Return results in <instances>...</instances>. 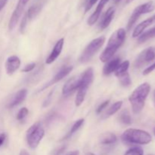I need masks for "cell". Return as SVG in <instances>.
Segmentation results:
<instances>
[{
	"instance_id": "31",
	"label": "cell",
	"mask_w": 155,
	"mask_h": 155,
	"mask_svg": "<svg viewBox=\"0 0 155 155\" xmlns=\"http://www.w3.org/2000/svg\"><path fill=\"white\" fill-rule=\"evenodd\" d=\"M27 20H28V18H27V15L24 17V18L22 19V21H21V27H20V30H21V33H24V30H25L26 26H27Z\"/></svg>"
},
{
	"instance_id": "37",
	"label": "cell",
	"mask_w": 155,
	"mask_h": 155,
	"mask_svg": "<svg viewBox=\"0 0 155 155\" xmlns=\"http://www.w3.org/2000/svg\"><path fill=\"white\" fill-rule=\"evenodd\" d=\"M19 155H30V154H29L28 151H27V150L22 149V150H21V151H20Z\"/></svg>"
},
{
	"instance_id": "9",
	"label": "cell",
	"mask_w": 155,
	"mask_h": 155,
	"mask_svg": "<svg viewBox=\"0 0 155 155\" xmlns=\"http://www.w3.org/2000/svg\"><path fill=\"white\" fill-rule=\"evenodd\" d=\"M80 83H81V80H80V77H77V78H71V80H68L64 86H63L62 89V94L64 96H68V95L72 94L74 91L77 90L80 88Z\"/></svg>"
},
{
	"instance_id": "10",
	"label": "cell",
	"mask_w": 155,
	"mask_h": 155,
	"mask_svg": "<svg viewBox=\"0 0 155 155\" xmlns=\"http://www.w3.org/2000/svg\"><path fill=\"white\" fill-rule=\"evenodd\" d=\"M64 44V38H61L58 41H57V42L54 45V48H52L51 53H50L48 57L46 58V61H45V63L47 64H52L59 57V55L61 53L62 49H63Z\"/></svg>"
},
{
	"instance_id": "15",
	"label": "cell",
	"mask_w": 155,
	"mask_h": 155,
	"mask_svg": "<svg viewBox=\"0 0 155 155\" xmlns=\"http://www.w3.org/2000/svg\"><path fill=\"white\" fill-rule=\"evenodd\" d=\"M27 95V90L26 89H22L17 92L12 98L8 104L9 108H12L16 106L19 105L26 99Z\"/></svg>"
},
{
	"instance_id": "36",
	"label": "cell",
	"mask_w": 155,
	"mask_h": 155,
	"mask_svg": "<svg viewBox=\"0 0 155 155\" xmlns=\"http://www.w3.org/2000/svg\"><path fill=\"white\" fill-rule=\"evenodd\" d=\"M79 154H80L79 151H70V152L67 153L65 155H79Z\"/></svg>"
},
{
	"instance_id": "21",
	"label": "cell",
	"mask_w": 155,
	"mask_h": 155,
	"mask_svg": "<svg viewBox=\"0 0 155 155\" xmlns=\"http://www.w3.org/2000/svg\"><path fill=\"white\" fill-rule=\"evenodd\" d=\"M84 122H85V120L83 119V118L76 121V122L73 124V126L71 127V129L70 130V131L68 132V134L64 137V139H62V140H65V139H69V138H71V136H72L77 131V130H80V128L83 125Z\"/></svg>"
},
{
	"instance_id": "17",
	"label": "cell",
	"mask_w": 155,
	"mask_h": 155,
	"mask_svg": "<svg viewBox=\"0 0 155 155\" xmlns=\"http://www.w3.org/2000/svg\"><path fill=\"white\" fill-rule=\"evenodd\" d=\"M120 64V58H114L106 62L104 68H103V74L105 76H108L114 72L119 64Z\"/></svg>"
},
{
	"instance_id": "40",
	"label": "cell",
	"mask_w": 155,
	"mask_h": 155,
	"mask_svg": "<svg viewBox=\"0 0 155 155\" xmlns=\"http://www.w3.org/2000/svg\"><path fill=\"white\" fill-rule=\"evenodd\" d=\"M154 105H155V90L154 92Z\"/></svg>"
},
{
	"instance_id": "33",
	"label": "cell",
	"mask_w": 155,
	"mask_h": 155,
	"mask_svg": "<svg viewBox=\"0 0 155 155\" xmlns=\"http://www.w3.org/2000/svg\"><path fill=\"white\" fill-rule=\"evenodd\" d=\"M65 149H66V146L65 145H62V146H61L60 148H58V149H56L54 151V154L53 155H61L64 151Z\"/></svg>"
},
{
	"instance_id": "5",
	"label": "cell",
	"mask_w": 155,
	"mask_h": 155,
	"mask_svg": "<svg viewBox=\"0 0 155 155\" xmlns=\"http://www.w3.org/2000/svg\"><path fill=\"white\" fill-rule=\"evenodd\" d=\"M105 42V37L104 36H100L91 41L85 49L83 50V53L81 54L80 58V61L84 64L89 61L92 58L94 55L98 52V50L102 47Z\"/></svg>"
},
{
	"instance_id": "12",
	"label": "cell",
	"mask_w": 155,
	"mask_h": 155,
	"mask_svg": "<svg viewBox=\"0 0 155 155\" xmlns=\"http://www.w3.org/2000/svg\"><path fill=\"white\" fill-rule=\"evenodd\" d=\"M154 23H155V15H153V16L150 17V18H148V19L145 20V21L141 22L139 24H138V25L136 27V28H135L134 31H133V36L134 38L139 37V36L143 33L144 30H145L147 27L152 25V24H154Z\"/></svg>"
},
{
	"instance_id": "27",
	"label": "cell",
	"mask_w": 155,
	"mask_h": 155,
	"mask_svg": "<svg viewBox=\"0 0 155 155\" xmlns=\"http://www.w3.org/2000/svg\"><path fill=\"white\" fill-rule=\"evenodd\" d=\"M28 113H29V110L27 108V107H22V108L20 109V110L18 111V113L17 114V120L19 121H21L25 119L26 117L28 115Z\"/></svg>"
},
{
	"instance_id": "22",
	"label": "cell",
	"mask_w": 155,
	"mask_h": 155,
	"mask_svg": "<svg viewBox=\"0 0 155 155\" xmlns=\"http://www.w3.org/2000/svg\"><path fill=\"white\" fill-rule=\"evenodd\" d=\"M130 63L129 61H124V62L120 64L119 66L116 69V71H114L115 76L117 77H119L120 76H122L123 74H126L127 72V71H128L129 68H130Z\"/></svg>"
},
{
	"instance_id": "29",
	"label": "cell",
	"mask_w": 155,
	"mask_h": 155,
	"mask_svg": "<svg viewBox=\"0 0 155 155\" xmlns=\"http://www.w3.org/2000/svg\"><path fill=\"white\" fill-rule=\"evenodd\" d=\"M98 1V0H86V5H85V12H89Z\"/></svg>"
},
{
	"instance_id": "19",
	"label": "cell",
	"mask_w": 155,
	"mask_h": 155,
	"mask_svg": "<svg viewBox=\"0 0 155 155\" xmlns=\"http://www.w3.org/2000/svg\"><path fill=\"white\" fill-rule=\"evenodd\" d=\"M123 105V101H119L115 102L114 104H113L112 105H110V107L107 108V110H106V112L104 113V119H106V118L110 117V116L114 115V114H116L120 109L121 108Z\"/></svg>"
},
{
	"instance_id": "34",
	"label": "cell",
	"mask_w": 155,
	"mask_h": 155,
	"mask_svg": "<svg viewBox=\"0 0 155 155\" xmlns=\"http://www.w3.org/2000/svg\"><path fill=\"white\" fill-rule=\"evenodd\" d=\"M6 136L5 133H0V147L4 144L5 141Z\"/></svg>"
},
{
	"instance_id": "41",
	"label": "cell",
	"mask_w": 155,
	"mask_h": 155,
	"mask_svg": "<svg viewBox=\"0 0 155 155\" xmlns=\"http://www.w3.org/2000/svg\"><path fill=\"white\" fill-rule=\"evenodd\" d=\"M133 0H127V3H130V2H132Z\"/></svg>"
},
{
	"instance_id": "1",
	"label": "cell",
	"mask_w": 155,
	"mask_h": 155,
	"mask_svg": "<svg viewBox=\"0 0 155 155\" xmlns=\"http://www.w3.org/2000/svg\"><path fill=\"white\" fill-rule=\"evenodd\" d=\"M126 39V30L120 28L114 32L110 37L109 38L107 45L100 55V61L106 63L112 58L115 53L117 52L120 47L124 44Z\"/></svg>"
},
{
	"instance_id": "28",
	"label": "cell",
	"mask_w": 155,
	"mask_h": 155,
	"mask_svg": "<svg viewBox=\"0 0 155 155\" xmlns=\"http://www.w3.org/2000/svg\"><path fill=\"white\" fill-rule=\"evenodd\" d=\"M109 102H110V101H109V100H106V101L101 102V104H100L99 106L97 107V110H96L97 113L98 114L101 113V112H102L103 110H104V109L107 107V105L109 104Z\"/></svg>"
},
{
	"instance_id": "42",
	"label": "cell",
	"mask_w": 155,
	"mask_h": 155,
	"mask_svg": "<svg viewBox=\"0 0 155 155\" xmlns=\"http://www.w3.org/2000/svg\"><path fill=\"white\" fill-rule=\"evenodd\" d=\"M154 136H155V128H154Z\"/></svg>"
},
{
	"instance_id": "4",
	"label": "cell",
	"mask_w": 155,
	"mask_h": 155,
	"mask_svg": "<svg viewBox=\"0 0 155 155\" xmlns=\"http://www.w3.org/2000/svg\"><path fill=\"white\" fill-rule=\"evenodd\" d=\"M45 136V130L39 122L33 124L27 130L26 139L28 146L32 149H35L39 145Z\"/></svg>"
},
{
	"instance_id": "20",
	"label": "cell",
	"mask_w": 155,
	"mask_h": 155,
	"mask_svg": "<svg viewBox=\"0 0 155 155\" xmlns=\"http://www.w3.org/2000/svg\"><path fill=\"white\" fill-rule=\"evenodd\" d=\"M155 37V27L149 29L147 31L142 33L140 36L138 38V42L139 43H143V42H146V41L149 40V39H152Z\"/></svg>"
},
{
	"instance_id": "25",
	"label": "cell",
	"mask_w": 155,
	"mask_h": 155,
	"mask_svg": "<svg viewBox=\"0 0 155 155\" xmlns=\"http://www.w3.org/2000/svg\"><path fill=\"white\" fill-rule=\"evenodd\" d=\"M40 9L41 7L39 5H34L31 6L28 9L27 13V16L28 18V19H33V18H35L38 15Z\"/></svg>"
},
{
	"instance_id": "38",
	"label": "cell",
	"mask_w": 155,
	"mask_h": 155,
	"mask_svg": "<svg viewBox=\"0 0 155 155\" xmlns=\"http://www.w3.org/2000/svg\"><path fill=\"white\" fill-rule=\"evenodd\" d=\"M19 1L21 2H22L23 4L24 5H27V2H28L30 1V0H19Z\"/></svg>"
},
{
	"instance_id": "35",
	"label": "cell",
	"mask_w": 155,
	"mask_h": 155,
	"mask_svg": "<svg viewBox=\"0 0 155 155\" xmlns=\"http://www.w3.org/2000/svg\"><path fill=\"white\" fill-rule=\"evenodd\" d=\"M8 0H0V12L4 8V7L8 3Z\"/></svg>"
},
{
	"instance_id": "18",
	"label": "cell",
	"mask_w": 155,
	"mask_h": 155,
	"mask_svg": "<svg viewBox=\"0 0 155 155\" xmlns=\"http://www.w3.org/2000/svg\"><path fill=\"white\" fill-rule=\"evenodd\" d=\"M117 141V137L113 133H103L100 138V142L102 145H109L115 144Z\"/></svg>"
},
{
	"instance_id": "30",
	"label": "cell",
	"mask_w": 155,
	"mask_h": 155,
	"mask_svg": "<svg viewBox=\"0 0 155 155\" xmlns=\"http://www.w3.org/2000/svg\"><path fill=\"white\" fill-rule=\"evenodd\" d=\"M35 67H36V64L35 63L29 64L26 65V66L24 67V69H22V71H22V72H25V73L30 72V71H32L33 69H34Z\"/></svg>"
},
{
	"instance_id": "32",
	"label": "cell",
	"mask_w": 155,
	"mask_h": 155,
	"mask_svg": "<svg viewBox=\"0 0 155 155\" xmlns=\"http://www.w3.org/2000/svg\"><path fill=\"white\" fill-rule=\"evenodd\" d=\"M154 70H155V61L152 64L150 65L149 67H148V68H147L144 71L143 75H145V76L148 75V74H151V72H153V71H154Z\"/></svg>"
},
{
	"instance_id": "16",
	"label": "cell",
	"mask_w": 155,
	"mask_h": 155,
	"mask_svg": "<svg viewBox=\"0 0 155 155\" xmlns=\"http://www.w3.org/2000/svg\"><path fill=\"white\" fill-rule=\"evenodd\" d=\"M89 86H90V85L83 83L81 81L80 88L77 89V96H76L75 98V104L77 107H79V106L81 105L83 101H84L86 93H87L88 89H89Z\"/></svg>"
},
{
	"instance_id": "23",
	"label": "cell",
	"mask_w": 155,
	"mask_h": 155,
	"mask_svg": "<svg viewBox=\"0 0 155 155\" xmlns=\"http://www.w3.org/2000/svg\"><path fill=\"white\" fill-rule=\"evenodd\" d=\"M118 120L120 123L125 125H130L132 124V118L130 114V112L127 110H124L120 113L118 116Z\"/></svg>"
},
{
	"instance_id": "13",
	"label": "cell",
	"mask_w": 155,
	"mask_h": 155,
	"mask_svg": "<svg viewBox=\"0 0 155 155\" xmlns=\"http://www.w3.org/2000/svg\"><path fill=\"white\" fill-rule=\"evenodd\" d=\"M115 14V8L114 7H110L106 11L105 13L103 15L102 18H101V21L99 23V29L100 30H104L107 28L110 24L111 23L112 20H113Z\"/></svg>"
},
{
	"instance_id": "2",
	"label": "cell",
	"mask_w": 155,
	"mask_h": 155,
	"mask_svg": "<svg viewBox=\"0 0 155 155\" xmlns=\"http://www.w3.org/2000/svg\"><path fill=\"white\" fill-rule=\"evenodd\" d=\"M151 91V86L148 83H143L139 85L129 97L133 113L139 114L143 110L145 101Z\"/></svg>"
},
{
	"instance_id": "3",
	"label": "cell",
	"mask_w": 155,
	"mask_h": 155,
	"mask_svg": "<svg viewBox=\"0 0 155 155\" xmlns=\"http://www.w3.org/2000/svg\"><path fill=\"white\" fill-rule=\"evenodd\" d=\"M121 141L125 145H148L152 141L151 134L139 129L130 128L121 135Z\"/></svg>"
},
{
	"instance_id": "8",
	"label": "cell",
	"mask_w": 155,
	"mask_h": 155,
	"mask_svg": "<svg viewBox=\"0 0 155 155\" xmlns=\"http://www.w3.org/2000/svg\"><path fill=\"white\" fill-rule=\"evenodd\" d=\"M72 71H73V66L63 67V68H62L61 69H60V71H59L55 75H54V77L40 89V91L45 90V89H47V88L50 87V86H53V85L55 84V83H58V82L61 81L62 79H64L65 77H67V76H68Z\"/></svg>"
},
{
	"instance_id": "24",
	"label": "cell",
	"mask_w": 155,
	"mask_h": 155,
	"mask_svg": "<svg viewBox=\"0 0 155 155\" xmlns=\"http://www.w3.org/2000/svg\"><path fill=\"white\" fill-rule=\"evenodd\" d=\"M118 78H119L120 83L121 86H124V87H128V86H130L131 85L132 80L128 72L123 74L122 76L119 77Z\"/></svg>"
},
{
	"instance_id": "14",
	"label": "cell",
	"mask_w": 155,
	"mask_h": 155,
	"mask_svg": "<svg viewBox=\"0 0 155 155\" xmlns=\"http://www.w3.org/2000/svg\"><path fill=\"white\" fill-rule=\"evenodd\" d=\"M109 1H110V0H100V2H98L95 12L92 14V15H91V16L89 17V19H88L87 22L89 25L92 26L95 24V22H96L98 20V18H100V15H101L103 8H104V6L106 5V4H107Z\"/></svg>"
},
{
	"instance_id": "11",
	"label": "cell",
	"mask_w": 155,
	"mask_h": 155,
	"mask_svg": "<svg viewBox=\"0 0 155 155\" xmlns=\"http://www.w3.org/2000/svg\"><path fill=\"white\" fill-rule=\"evenodd\" d=\"M5 71L8 75H12L21 66V60L16 55L8 57L5 62Z\"/></svg>"
},
{
	"instance_id": "39",
	"label": "cell",
	"mask_w": 155,
	"mask_h": 155,
	"mask_svg": "<svg viewBox=\"0 0 155 155\" xmlns=\"http://www.w3.org/2000/svg\"><path fill=\"white\" fill-rule=\"evenodd\" d=\"M86 155H96V154H93V153H91V152H88V153H86Z\"/></svg>"
},
{
	"instance_id": "7",
	"label": "cell",
	"mask_w": 155,
	"mask_h": 155,
	"mask_svg": "<svg viewBox=\"0 0 155 155\" xmlns=\"http://www.w3.org/2000/svg\"><path fill=\"white\" fill-rule=\"evenodd\" d=\"M155 59V47H149L143 50L138 55L134 62V68L140 69L145 65L148 64Z\"/></svg>"
},
{
	"instance_id": "6",
	"label": "cell",
	"mask_w": 155,
	"mask_h": 155,
	"mask_svg": "<svg viewBox=\"0 0 155 155\" xmlns=\"http://www.w3.org/2000/svg\"><path fill=\"white\" fill-rule=\"evenodd\" d=\"M154 9V4L153 2H148L144 4L140 5L137 6L136 8L134 9L133 12L132 13L131 16H130V19H129L128 24H127V30H130L132 27L134 26L136 21H138L141 15H145V14L150 13Z\"/></svg>"
},
{
	"instance_id": "26",
	"label": "cell",
	"mask_w": 155,
	"mask_h": 155,
	"mask_svg": "<svg viewBox=\"0 0 155 155\" xmlns=\"http://www.w3.org/2000/svg\"><path fill=\"white\" fill-rule=\"evenodd\" d=\"M124 155H144V151L140 147H133L126 151Z\"/></svg>"
}]
</instances>
